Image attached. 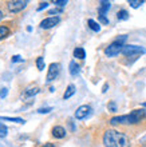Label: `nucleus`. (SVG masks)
Segmentation results:
<instances>
[{
  "label": "nucleus",
  "instance_id": "nucleus-19",
  "mask_svg": "<svg viewBox=\"0 0 146 147\" xmlns=\"http://www.w3.org/2000/svg\"><path fill=\"white\" fill-rule=\"evenodd\" d=\"M117 18H118L119 20H127L129 19V12H127L126 9H121V11L117 13Z\"/></svg>",
  "mask_w": 146,
  "mask_h": 147
},
{
  "label": "nucleus",
  "instance_id": "nucleus-2",
  "mask_svg": "<svg viewBox=\"0 0 146 147\" xmlns=\"http://www.w3.org/2000/svg\"><path fill=\"white\" fill-rule=\"evenodd\" d=\"M146 118V111L143 109L139 110H133L130 114L126 115H119V116H113L111 119L109 120V123L113 126L117 124H137L139 122H142Z\"/></svg>",
  "mask_w": 146,
  "mask_h": 147
},
{
  "label": "nucleus",
  "instance_id": "nucleus-33",
  "mask_svg": "<svg viewBox=\"0 0 146 147\" xmlns=\"http://www.w3.org/2000/svg\"><path fill=\"white\" fill-rule=\"evenodd\" d=\"M3 12H1V9H0V20H1V19H3Z\"/></svg>",
  "mask_w": 146,
  "mask_h": 147
},
{
  "label": "nucleus",
  "instance_id": "nucleus-30",
  "mask_svg": "<svg viewBox=\"0 0 146 147\" xmlns=\"http://www.w3.org/2000/svg\"><path fill=\"white\" fill-rule=\"evenodd\" d=\"M139 142L142 143V146H143V147H146V134L142 136V138H141V140H139Z\"/></svg>",
  "mask_w": 146,
  "mask_h": 147
},
{
  "label": "nucleus",
  "instance_id": "nucleus-3",
  "mask_svg": "<svg viewBox=\"0 0 146 147\" xmlns=\"http://www.w3.org/2000/svg\"><path fill=\"white\" fill-rule=\"evenodd\" d=\"M126 38H127L126 35H122L121 38L114 40L111 44H109V46L105 48V55L109 56V58H113V56H117L118 54H121L123 50V47H125V40H126Z\"/></svg>",
  "mask_w": 146,
  "mask_h": 147
},
{
  "label": "nucleus",
  "instance_id": "nucleus-14",
  "mask_svg": "<svg viewBox=\"0 0 146 147\" xmlns=\"http://www.w3.org/2000/svg\"><path fill=\"white\" fill-rule=\"evenodd\" d=\"M74 58L77 59H81V60H83V59L86 58V51L82 48V47H77L75 50H74Z\"/></svg>",
  "mask_w": 146,
  "mask_h": 147
},
{
  "label": "nucleus",
  "instance_id": "nucleus-28",
  "mask_svg": "<svg viewBox=\"0 0 146 147\" xmlns=\"http://www.w3.org/2000/svg\"><path fill=\"white\" fill-rule=\"evenodd\" d=\"M62 11H63L62 8H55V9H51V11H48V13H50V15H54V13H60Z\"/></svg>",
  "mask_w": 146,
  "mask_h": 147
},
{
  "label": "nucleus",
  "instance_id": "nucleus-1",
  "mask_svg": "<svg viewBox=\"0 0 146 147\" xmlns=\"http://www.w3.org/2000/svg\"><path fill=\"white\" fill-rule=\"evenodd\" d=\"M105 147H130V140L126 134L117 130H107L103 135Z\"/></svg>",
  "mask_w": 146,
  "mask_h": 147
},
{
  "label": "nucleus",
  "instance_id": "nucleus-9",
  "mask_svg": "<svg viewBox=\"0 0 146 147\" xmlns=\"http://www.w3.org/2000/svg\"><path fill=\"white\" fill-rule=\"evenodd\" d=\"M67 131H66L65 127H62V126H55L52 128V136L56 138V139H62V138H65Z\"/></svg>",
  "mask_w": 146,
  "mask_h": 147
},
{
  "label": "nucleus",
  "instance_id": "nucleus-29",
  "mask_svg": "<svg viewBox=\"0 0 146 147\" xmlns=\"http://www.w3.org/2000/svg\"><path fill=\"white\" fill-rule=\"evenodd\" d=\"M99 22L102 24H109V19L106 16H99Z\"/></svg>",
  "mask_w": 146,
  "mask_h": 147
},
{
  "label": "nucleus",
  "instance_id": "nucleus-6",
  "mask_svg": "<svg viewBox=\"0 0 146 147\" xmlns=\"http://www.w3.org/2000/svg\"><path fill=\"white\" fill-rule=\"evenodd\" d=\"M59 72H60V64L59 63H51L48 66V72H47V78H46L47 83H51L52 80H55L58 78Z\"/></svg>",
  "mask_w": 146,
  "mask_h": 147
},
{
  "label": "nucleus",
  "instance_id": "nucleus-8",
  "mask_svg": "<svg viewBox=\"0 0 146 147\" xmlns=\"http://www.w3.org/2000/svg\"><path fill=\"white\" fill-rule=\"evenodd\" d=\"M59 22H60V18L59 16H50V18H46L40 22V28L43 30H50V28L58 26Z\"/></svg>",
  "mask_w": 146,
  "mask_h": 147
},
{
  "label": "nucleus",
  "instance_id": "nucleus-26",
  "mask_svg": "<svg viewBox=\"0 0 146 147\" xmlns=\"http://www.w3.org/2000/svg\"><path fill=\"white\" fill-rule=\"evenodd\" d=\"M47 7H48V3H47V1H42L40 5L38 7V11H42V9H44V8H47Z\"/></svg>",
  "mask_w": 146,
  "mask_h": 147
},
{
  "label": "nucleus",
  "instance_id": "nucleus-5",
  "mask_svg": "<svg viewBox=\"0 0 146 147\" xmlns=\"http://www.w3.org/2000/svg\"><path fill=\"white\" fill-rule=\"evenodd\" d=\"M27 4H28L27 0H12V1H8L7 3V7L10 9V12L18 13V12L23 11L24 8L27 7Z\"/></svg>",
  "mask_w": 146,
  "mask_h": 147
},
{
  "label": "nucleus",
  "instance_id": "nucleus-23",
  "mask_svg": "<svg viewBox=\"0 0 146 147\" xmlns=\"http://www.w3.org/2000/svg\"><path fill=\"white\" fill-rule=\"evenodd\" d=\"M54 4L56 5V7H60V8H63L67 4V0H55L54 1Z\"/></svg>",
  "mask_w": 146,
  "mask_h": 147
},
{
  "label": "nucleus",
  "instance_id": "nucleus-16",
  "mask_svg": "<svg viewBox=\"0 0 146 147\" xmlns=\"http://www.w3.org/2000/svg\"><path fill=\"white\" fill-rule=\"evenodd\" d=\"M87 24H88V27H90V30H92L94 32H99V31H101V26H99V23H96L95 20L88 19V20H87Z\"/></svg>",
  "mask_w": 146,
  "mask_h": 147
},
{
  "label": "nucleus",
  "instance_id": "nucleus-12",
  "mask_svg": "<svg viewBox=\"0 0 146 147\" xmlns=\"http://www.w3.org/2000/svg\"><path fill=\"white\" fill-rule=\"evenodd\" d=\"M70 74L73 75V76H77V75H79V72H81V67H79V64H78L75 60H71L70 62Z\"/></svg>",
  "mask_w": 146,
  "mask_h": 147
},
{
  "label": "nucleus",
  "instance_id": "nucleus-17",
  "mask_svg": "<svg viewBox=\"0 0 146 147\" xmlns=\"http://www.w3.org/2000/svg\"><path fill=\"white\" fill-rule=\"evenodd\" d=\"M10 28L7 26H0V40L1 39H5L8 35H10Z\"/></svg>",
  "mask_w": 146,
  "mask_h": 147
},
{
  "label": "nucleus",
  "instance_id": "nucleus-32",
  "mask_svg": "<svg viewBox=\"0 0 146 147\" xmlns=\"http://www.w3.org/2000/svg\"><path fill=\"white\" fill-rule=\"evenodd\" d=\"M107 87H109L107 84H105V86H103V90H102V91H103V92H106V91H107Z\"/></svg>",
  "mask_w": 146,
  "mask_h": 147
},
{
  "label": "nucleus",
  "instance_id": "nucleus-13",
  "mask_svg": "<svg viewBox=\"0 0 146 147\" xmlns=\"http://www.w3.org/2000/svg\"><path fill=\"white\" fill-rule=\"evenodd\" d=\"M75 91H77V88H75V86L74 84H69L67 86V88H66L65 94H63V99H69V98H71L75 94Z\"/></svg>",
  "mask_w": 146,
  "mask_h": 147
},
{
  "label": "nucleus",
  "instance_id": "nucleus-10",
  "mask_svg": "<svg viewBox=\"0 0 146 147\" xmlns=\"http://www.w3.org/2000/svg\"><path fill=\"white\" fill-rule=\"evenodd\" d=\"M110 5H111L110 1H107V0H102V1L99 3V8H98V13H99V16H106V12L109 11Z\"/></svg>",
  "mask_w": 146,
  "mask_h": 147
},
{
  "label": "nucleus",
  "instance_id": "nucleus-22",
  "mask_svg": "<svg viewBox=\"0 0 146 147\" xmlns=\"http://www.w3.org/2000/svg\"><path fill=\"white\" fill-rule=\"evenodd\" d=\"M11 62L12 63H19V62H24V59L20 56V55H14L11 59Z\"/></svg>",
  "mask_w": 146,
  "mask_h": 147
},
{
  "label": "nucleus",
  "instance_id": "nucleus-7",
  "mask_svg": "<svg viewBox=\"0 0 146 147\" xmlns=\"http://www.w3.org/2000/svg\"><path fill=\"white\" fill-rule=\"evenodd\" d=\"M91 111H92V109L90 106H87V105L79 106L77 109V111H75V118H77L78 120H83L91 115Z\"/></svg>",
  "mask_w": 146,
  "mask_h": 147
},
{
  "label": "nucleus",
  "instance_id": "nucleus-4",
  "mask_svg": "<svg viewBox=\"0 0 146 147\" xmlns=\"http://www.w3.org/2000/svg\"><path fill=\"white\" fill-rule=\"evenodd\" d=\"M146 50L141 46H135V44H125L122 50V54L125 56H137V55L145 54Z\"/></svg>",
  "mask_w": 146,
  "mask_h": 147
},
{
  "label": "nucleus",
  "instance_id": "nucleus-34",
  "mask_svg": "<svg viewBox=\"0 0 146 147\" xmlns=\"http://www.w3.org/2000/svg\"><path fill=\"white\" fill-rule=\"evenodd\" d=\"M143 107H146V102H145V103H143Z\"/></svg>",
  "mask_w": 146,
  "mask_h": 147
},
{
  "label": "nucleus",
  "instance_id": "nucleus-15",
  "mask_svg": "<svg viewBox=\"0 0 146 147\" xmlns=\"http://www.w3.org/2000/svg\"><path fill=\"white\" fill-rule=\"evenodd\" d=\"M0 120H8V122H15L19 124H24L26 120L23 118H11V116H0Z\"/></svg>",
  "mask_w": 146,
  "mask_h": 147
},
{
  "label": "nucleus",
  "instance_id": "nucleus-21",
  "mask_svg": "<svg viewBox=\"0 0 146 147\" xmlns=\"http://www.w3.org/2000/svg\"><path fill=\"white\" fill-rule=\"evenodd\" d=\"M129 4H130V7L133 8H138L141 4H143L142 0H129Z\"/></svg>",
  "mask_w": 146,
  "mask_h": 147
},
{
  "label": "nucleus",
  "instance_id": "nucleus-24",
  "mask_svg": "<svg viewBox=\"0 0 146 147\" xmlns=\"http://www.w3.org/2000/svg\"><path fill=\"white\" fill-rule=\"evenodd\" d=\"M52 111V107H42V109H39L38 112L39 114H48V112Z\"/></svg>",
  "mask_w": 146,
  "mask_h": 147
},
{
  "label": "nucleus",
  "instance_id": "nucleus-25",
  "mask_svg": "<svg viewBox=\"0 0 146 147\" xmlns=\"http://www.w3.org/2000/svg\"><path fill=\"white\" fill-rule=\"evenodd\" d=\"M107 109L110 110L111 112H115V111H117V106H115V103H114V102H110V103L107 105Z\"/></svg>",
  "mask_w": 146,
  "mask_h": 147
},
{
  "label": "nucleus",
  "instance_id": "nucleus-18",
  "mask_svg": "<svg viewBox=\"0 0 146 147\" xmlns=\"http://www.w3.org/2000/svg\"><path fill=\"white\" fill-rule=\"evenodd\" d=\"M36 67H38L39 71L44 70L46 64H44V58H43V56H38V59H36Z\"/></svg>",
  "mask_w": 146,
  "mask_h": 147
},
{
  "label": "nucleus",
  "instance_id": "nucleus-20",
  "mask_svg": "<svg viewBox=\"0 0 146 147\" xmlns=\"http://www.w3.org/2000/svg\"><path fill=\"white\" fill-rule=\"evenodd\" d=\"M7 135H8L7 126H5V124H3V123H0V139H1V138H5Z\"/></svg>",
  "mask_w": 146,
  "mask_h": 147
},
{
  "label": "nucleus",
  "instance_id": "nucleus-11",
  "mask_svg": "<svg viewBox=\"0 0 146 147\" xmlns=\"http://www.w3.org/2000/svg\"><path fill=\"white\" fill-rule=\"evenodd\" d=\"M39 87L38 86H28L27 88H26V91H24V98H32L35 96L36 94H39Z\"/></svg>",
  "mask_w": 146,
  "mask_h": 147
},
{
  "label": "nucleus",
  "instance_id": "nucleus-27",
  "mask_svg": "<svg viewBox=\"0 0 146 147\" xmlns=\"http://www.w3.org/2000/svg\"><path fill=\"white\" fill-rule=\"evenodd\" d=\"M8 95V88H1V91H0V98H5Z\"/></svg>",
  "mask_w": 146,
  "mask_h": 147
},
{
  "label": "nucleus",
  "instance_id": "nucleus-31",
  "mask_svg": "<svg viewBox=\"0 0 146 147\" xmlns=\"http://www.w3.org/2000/svg\"><path fill=\"white\" fill-rule=\"evenodd\" d=\"M42 147H55V144H52V143H46V144H43Z\"/></svg>",
  "mask_w": 146,
  "mask_h": 147
}]
</instances>
